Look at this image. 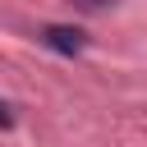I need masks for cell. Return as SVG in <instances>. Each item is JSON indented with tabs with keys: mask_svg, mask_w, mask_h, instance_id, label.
<instances>
[{
	"mask_svg": "<svg viewBox=\"0 0 147 147\" xmlns=\"http://www.w3.org/2000/svg\"><path fill=\"white\" fill-rule=\"evenodd\" d=\"M37 41H41V46H51L55 55H83L87 32H83V28H69V23H46V28L37 32Z\"/></svg>",
	"mask_w": 147,
	"mask_h": 147,
	"instance_id": "obj_1",
	"label": "cell"
},
{
	"mask_svg": "<svg viewBox=\"0 0 147 147\" xmlns=\"http://www.w3.org/2000/svg\"><path fill=\"white\" fill-rule=\"evenodd\" d=\"M9 124H14V110H9L5 101H0V129H9Z\"/></svg>",
	"mask_w": 147,
	"mask_h": 147,
	"instance_id": "obj_2",
	"label": "cell"
},
{
	"mask_svg": "<svg viewBox=\"0 0 147 147\" xmlns=\"http://www.w3.org/2000/svg\"><path fill=\"white\" fill-rule=\"evenodd\" d=\"M78 5H83V9H101L106 0H78Z\"/></svg>",
	"mask_w": 147,
	"mask_h": 147,
	"instance_id": "obj_3",
	"label": "cell"
}]
</instances>
